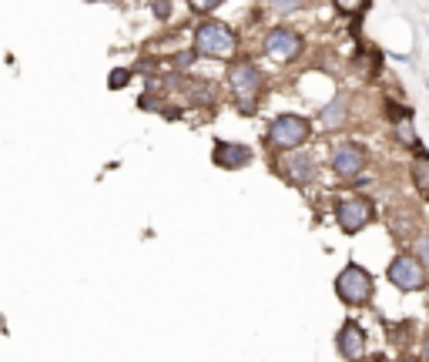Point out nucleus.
<instances>
[{"label":"nucleus","mask_w":429,"mask_h":362,"mask_svg":"<svg viewBox=\"0 0 429 362\" xmlns=\"http://www.w3.org/2000/svg\"><path fill=\"white\" fill-rule=\"evenodd\" d=\"M399 362H426V359H416V356H402Z\"/></svg>","instance_id":"412c9836"},{"label":"nucleus","mask_w":429,"mask_h":362,"mask_svg":"<svg viewBox=\"0 0 429 362\" xmlns=\"http://www.w3.org/2000/svg\"><path fill=\"white\" fill-rule=\"evenodd\" d=\"M222 0H188V7L195 11V14H208V11H214Z\"/></svg>","instance_id":"a211bd4d"},{"label":"nucleus","mask_w":429,"mask_h":362,"mask_svg":"<svg viewBox=\"0 0 429 362\" xmlns=\"http://www.w3.org/2000/svg\"><path fill=\"white\" fill-rule=\"evenodd\" d=\"M386 279L399 288V292H423L429 286V269L413 255V252H399L389 265H386Z\"/></svg>","instance_id":"f03ea898"},{"label":"nucleus","mask_w":429,"mask_h":362,"mask_svg":"<svg viewBox=\"0 0 429 362\" xmlns=\"http://www.w3.org/2000/svg\"><path fill=\"white\" fill-rule=\"evenodd\" d=\"M396 141L402 148H419V138H416V131H413V118L396 121Z\"/></svg>","instance_id":"4468645a"},{"label":"nucleus","mask_w":429,"mask_h":362,"mask_svg":"<svg viewBox=\"0 0 429 362\" xmlns=\"http://www.w3.org/2000/svg\"><path fill=\"white\" fill-rule=\"evenodd\" d=\"M332 171L346 181L359 178V175L366 171V148L355 145V141H342V145H336V148H332Z\"/></svg>","instance_id":"0eeeda50"},{"label":"nucleus","mask_w":429,"mask_h":362,"mask_svg":"<svg viewBox=\"0 0 429 362\" xmlns=\"http://www.w3.org/2000/svg\"><path fill=\"white\" fill-rule=\"evenodd\" d=\"M282 171L289 175V181L295 185H308V181H315V158L306 154V151H289V158L282 161Z\"/></svg>","instance_id":"9d476101"},{"label":"nucleus","mask_w":429,"mask_h":362,"mask_svg":"<svg viewBox=\"0 0 429 362\" xmlns=\"http://www.w3.org/2000/svg\"><path fill=\"white\" fill-rule=\"evenodd\" d=\"M268 7L278 11V14H295L302 7V0H268Z\"/></svg>","instance_id":"f3484780"},{"label":"nucleus","mask_w":429,"mask_h":362,"mask_svg":"<svg viewBox=\"0 0 429 362\" xmlns=\"http://www.w3.org/2000/svg\"><path fill=\"white\" fill-rule=\"evenodd\" d=\"M423 359L429 362V335H426V342H423Z\"/></svg>","instance_id":"aec40b11"},{"label":"nucleus","mask_w":429,"mask_h":362,"mask_svg":"<svg viewBox=\"0 0 429 362\" xmlns=\"http://www.w3.org/2000/svg\"><path fill=\"white\" fill-rule=\"evenodd\" d=\"M346 107H349V101H346V94H339L336 101H332V105H325L322 107V124H325V128H342V124H346Z\"/></svg>","instance_id":"ddd939ff"},{"label":"nucleus","mask_w":429,"mask_h":362,"mask_svg":"<svg viewBox=\"0 0 429 362\" xmlns=\"http://www.w3.org/2000/svg\"><path fill=\"white\" fill-rule=\"evenodd\" d=\"M302 51V37L295 34V30H289V27H275V30H268L265 34V54L272 60H292L295 54Z\"/></svg>","instance_id":"1a4fd4ad"},{"label":"nucleus","mask_w":429,"mask_h":362,"mask_svg":"<svg viewBox=\"0 0 429 362\" xmlns=\"http://www.w3.org/2000/svg\"><path fill=\"white\" fill-rule=\"evenodd\" d=\"M308 118L302 114H282L268 124V141H272V148L278 151H299L302 145L308 141Z\"/></svg>","instance_id":"7ed1b4c3"},{"label":"nucleus","mask_w":429,"mask_h":362,"mask_svg":"<svg viewBox=\"0 0 429 362\" xmlns=\"http://www.w3.org/2000/svg\"><path fill=\"white\" fill-rule=\"evenodd\" d=\"M235 34H231L225 24H218V20H205L195 34V51L205 54V58H231L235 54Z\"/></svg>","instance_id":"39448f33"},{"label":"nucleus","mask_w":429,"mask_h":362,"mask_svg":"<svg viewBox=\"0 0 429 362\" xmlns=\"http://www.w3.org/2000/svg\"><path fill=\"white\" fill-rule=\"evenodd\" d=\"M332 4H336V11H342V14H362L369 0H332Z\"/></svg>","instance_id":"2eb2a0df"},{"label":"nucleus","mask_w":429,"mask_h":362,"mask_svg":"<svg viewBox=\"0 0 429 362\" xmlns=\"http://www.w3.org/2000/svg\"><path fill=\"white\" fill-rule=\"evenodd\" d=\"M214 165L222 168H242L252 161V148H245V145H235V141H218V148H214Z\"/></svg>","instance_id":"9b49d317"},{"label":"nucleus","mask_w":429,"mask_h":362,"mask_svg":"<svg viewBox=\"0 0 429 362\" xmlns=\"http://www.w3.org/2000/svg\"><path fill=\"white\" fill-rule=\"evenodd\" d=\"M336 349L346 362H359L366 356V329L359 322H353V319H346L336 335Z\"/></svg>","instance_id":"6e6552de"},{"label":"nucleus","mask_w":429,"mask_h":362,"mask_svg":"<svg viewBox=\"0 0 429 362\" xmlns=\"http://www.w3.org/2000/svg\"><path fill=\"white\" fill-rule=\"evenodd\" d=\"M409 178H413V188L419 192V198L429 201V151L416 148L413 165H409Z\"/></svg>","instance_id":"f8f14e48"},{"label":"nucleus","mask_w":429,"mask_h":362,"mask_svg":"<svg viewBox=\"0 0 429 362\" xmlns=\"http://www.w3.org/2000/svg\"><path fill=\"white\" fill-rule=\"evenodd\" d=\"M128 77H131V71H114V74H111V88L114 90L124 88V84H128Z\"/></svg>","instance_id":"6ab92c4d"},{"label":"nucleus","mask_w":429,"mask_h":362,"mask_svg":"<svg viewBox=\"0 0 429 362\" xmlns=\"http://www.w3.org/2000/svg\"><path fill=\"white\" fill-rule=\"evenodd\" d=\"M372 218H376V205L362 195H349L336 205V222L346 235H359L362 228L372 225Z\"/></svg>","instance_id":"423d86ee"},{"label":"nucleus","mask_w":429,"mask_h":362,"mask_svg":"<svg viewBox=\"0 0 429 362\" xmlns=\"http://www.w3.org/2000/svg\"><path fill=\"white\" fill-rule=\"evenodd\" d=\"M229 84L235 90V98H238V107L242 111H255V101H259L261 94V74L255 64H248V60H238V64H231L229 67Z\"/></svg>","instance_id":"20e7f679"},{"label":"nucleus","mask_w":429,"mask_h":362,"mask_svg":"<svg viewBox=\"0 0 429 362\" xmlns=\"http://www.w3.org/2000/svg\"><path fill=\"white\" fill-rule=\"evenodd\" d=\"M413 255L429 269V235H419V239L413 241Z\"/></svg>","instance_id":"dca6fc26"},{"label":"nucleus","mask_w":429,"mask_h":362,"mask_svg":"<svg viewBox=\"0 0 429 362\" xmlns=\"http://www.w3.org/2000/svg\"><path fill=\"white\" fill-rule=\"evenodd\" d=\"M336 295L346 302L349 309L369 305L372 295H376V279H372V272L362 269V265H355V262H349V265L336 275Z\"/></svg>","instance_id":"f257e3e1"}]
</instances>
